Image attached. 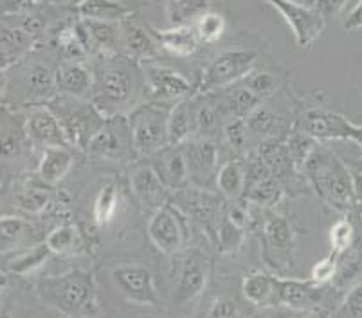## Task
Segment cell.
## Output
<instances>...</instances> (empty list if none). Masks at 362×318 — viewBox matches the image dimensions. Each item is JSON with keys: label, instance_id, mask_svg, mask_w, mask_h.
I'll return each instance as SVG.
<instances>
[{"label": "cell", "instance_id": "17", "mask_svg": "<svg viewBox=\"0 0 362 318\" xmlns=\"http://www.w3.org/2000/svg\"><path fill=\"white\" fill-rule=\"evenodd\" d=\"M153 169L163 180L168 191H179L189 183V173L184 159L182 146H166L156 153Z\"/></svg>", "mask_w": 362, "mask_h": 318}, {"label": "cell", "instance_id": "46", "mask_svg": "<svg viewBox=\"0 0 362 318\" xmlns=\"http://www.w3.org/2000/svg\"><path fill=\"white\" fill-rule=\"evenodd\" d=\"M240 83L245 85V87L251 92H255L258 97L265 99L267 96H271L272 92L276 90L278 81H276V78L272 76L271 72L255 71V68H252V71L243 78V80H240Z\"/></svg>", "mask_w": 362, "mask_h": 318}, {"label": "cell", "instance_id": "36", "mask_svg": "<svg viewBox=\"0 0 362 318\" xmlns=\"http://www.w3.org/2000/svg\"><path fill=\"white\" fill-rule=\"evenodd\" d=\"M283 196V187L279 183L278 178H267L263 182L255 183V185H249L245 189V195L243 198L247 202L255 203V205H259V207H271V205H276V203L281 200Z\"/></svg>", "mask_w": 362, "mask_h": 318}, {"label": "cell", "instance_id": "24", "mask_svg": "<svg viewBox=\"0 0 362 318\" xmlns=\"http://www.w3.org/2000/svg\"><path fill=\"white\" fill-rule=\"evenodd\" d=\"M76 13L81 20L110 22L119 24L124 18L132 16V9L119 0H80L76 6Z\"/></svg>", "mask_w": 362, "mask_h": 318}, {"label": "cell", "instance_id": "13", "mask_svg": "<svg viewBox=\"0 0 362 318\" xmlns=\"http://www.w3.org/2000/svg\"><path fill=\"white\" fill-rule=\"evenodd\" d=\"M184 159L187 164L189 180L197 183H206L215 176L218 166V147L211 139L187 140L182 144Z\"/></svg>", "mask_w": 362, "mask_h": 318}, {"label": "cell", "instance_id": "52", "mask_svg": "<svg viewBox=\"0 0 362 318\" xmlns=\"http://www.w3.org/2000/svg\"><path fill=\"white\" fill-rule=\"evenodd\" d=\"M348 0H312V8L325 18V20H332L342 9L346 8Z\"/></svg>", "mask_w": 362, "mask_h": 318}, {"label": "cell", "instance_id": "12", "mask_svg": "<svg viewBox=\"0 0 362 318\" xmlns=\"http://www.w3.org/2000/svg\"><path fill=\"white\" fill-rule=\"evenodd\" d=\"M175 207L184 214L199 221L207 231H213L220 219V200L218 196L199 187H184L173 195Z\"/></svg>", "mask_w": 362, "mask_h": 318}, {"label": "cell", "instance_id": "44", "mask_svg": "<svg viewBox=\"0 0 362 318\" xmlns=\"http://www.w3.org/2000/svg\"><path fill=\"white\" fill-rule=\"evenodd\" d=\"M288 153H291L292 164H294V169H303L307 160L310 159L312 152L315 149V144L312 137H308L307 133H303L301 130L299 132H294L291 137H288L287 142Z\"/></svg>", "mask_w": 362, "mask_h": 318}, {"label": "cell", "instance_id": "35", "mask_svg": "<svg viewBox=\"0 0 362 318\" xmlns=\"http://www.w3.org/2000/svg\"><path fill=\"white\" fill-rule=\"evenodd\" d=\"M263 234H265L267 245L272 250L287 252L294 245V231L288 219L283 216H272L267 219L265 227H263Z\"/></svg>", "mask_w": 362, "mask_h": 318}, {"label": "cell", "instance_id": "56", "mask_svg": "<svg viewBox=\"0 0 362 318\" xmlns=\"http://www.w3.org/2000/svg\"><path fill=\"white\" fill-rule=\"evenodd\" d=\"M22 56V52L15 51V49L8 47V45L0 44V71H6L11 65H15L18 61V58Z\"/></svg>", "mask_w": 362, "mask_h": 318}, {"label": "cell", "instance_id": "53", "mask_svg": "<svg viewBox=\"0 0 362 318\" xmlns=\"http://www.w3.org/2000/svg\"><path fill=\"white\" fill-rule=\"evenodd\" d=\"M240 311L233 298H218L209 310V318H238Z\"/></svg>", "mask_w": 362, "mask_h": 318}, {"label": "cell", "instance_id": "32", "mask_svg": "<svg viewBox=\"0 0 362 318\" xmlns=\"http://www.w3.org/2000/svg\"><path fill=\"white\" fill-rule=\"evenodd\" d=\"M274 286L276 277L262 274V271H255V274H249L243 279L242 290L249 302L256 304V306H265L274 298Z\"/></svg>", "mask_w": 362, "mask_h": 318}, {"label": "cell", "instance_id": "40", "mask_svg": "<svg viewBox=\"0 0 362 318\" xmlns=\"http://www.w3.org/2000/svg\"><path fill=\"white\" fill-rule=\"evenodd\" d=\"M193 25H195L197 35H199L202 44H216L227 29L223 15L215 11H206Z\"/></svg>", "mask_w": 362, "mask_h": 318}, {"label": "cell", "instance_id": "34", "mask_svg": "<svg viewBox=\"0 0 362 318\" xmlns=\"http://www.w3.org/2000/svg\"><path fill=\"white\" fill-rule=\"evenodd\" d=\"M90 32L94 49L100 51L103 56H114L117 52V42L121 40V32L117 31L116 24L110 22H94L83 20Z\"/></svg>", "mask_w": 362, "mask_h": 318}, {"label": "cell", "instance_id": "8", "mask_svg": "<svg viewBox=\"0 0 362 318\" xmlns=\"http://www.w3.org/2000/svg\"><path fill=\"white\" fill-rule=\"evenodd\" d=\"M263 2L278 9L283 20L291 27L299 47H310L325 31L327 20L312 6L299 4L296 0H263Z\"/></svg>", "mask_w": 362, "mask_h": 318}, {"label": "cell", "instance_id": "58", "mask_svg": "<svg viewBox=\"0 0 362 318\" xmlns=\"http://www.w3.org/2000/svg\"><path fill=\"white\" fill-rule=\"evenodd\" d=\"M354 191H355V202H357V207H358V205H362V171H354Z\"/></svg>", "mask_w": 362, "mask_h": 318}, {"label": "cell", "instance_id": "19", "mask_svg": "<svg viewBox=\"0 0 362 318\" xmlns=\"http://www.w3.org/2000/svg\"><path fill=\"white\" fill-rule=\"evenodd\" d=\"M157 44L177 58H189L200 47V38L195 25H175L170 29H151Z\"/></svg>", "mask_w": 362, "mask_h": 318}, {"label": "cell", "instance_id": "49", "mask_svg": "<svg viewBox=\"0 0 362 318\" xmlns=\"http://www.w3.org/2000/svg\"><path fill=\"white\" fill-rule=\"evenodd\" d=\"M245 176H247V187L255 185V183H258V182H263V180H267V178H272L271 169H269V166L265 164V160L259 157L258 152L251 153V155H249V159H247Z\"/></svg>", "mask_w": 362, "mask_h": 318}, {"label": "cell", "instance_id": "54", "mask_svg": "<svg viewBox=\"0 0 362 318\" xmlns=\"http://www.w3.org/2000/svg\"><path fill=\"white\" fill-rule=\"evenodd\" d=\"M35 6V0H4L0 2V11L4 15H24Z\"/></svg>", "mask_w": 362, "mask_h": 318}, {"label": "cell", "instance_id": "29", "mask_svg": "<svg viewBox=\"0 0 362 318\" xmlns=\"http://www.w3.org/2000/svg\"><path fill=\"white\" fill-rule=\"evenodd\" d=\"M206 99L200 104H193V114H195V128L197 132L202 135V139H209L215 135L222 126L223 114L220 110L218 103L215 99V94H204Z\"/></svg>", "mask_w": 362, "mask_h": 318}, {"label": "cell", "instance_id": "61", "mask_svg": "<svg viewBox=\"0 0 362 318\" xmlns=\"http://www.w3.org/2000/svg\"><path fill=\"white\" fill-rule=\"evenodd\" d=\"M0 72H2V71H0Z\"/></svg>", "mask_w": 362, "mask_h": 318}, {"label": "cell", "instance_id": "22", "mask_svg": "<svg viewBox=\"0 0 362 318\" xmlns=\"http://www.w3.org/2000/svg\"><path fill=\"white\" fill-rule=\"evenodd\" d=\"M74 157L67 146L45 147L38 164V178L47 185L60 183L71 171Z\"/></svg>", "mask_w": 362, "mask_h": 318}, {"label": "cell", "instance_id": "18", "mask_svg": "<svg viewBox=\"0 0 362 318\" xmlns=\"http://www.w3.org/2000/svg\"><path fill=\"white\" fill-rule=\"evenodd\" d=\"M121 27V44H123L124 54L136 61L151 60L157 56V40L156 36L148 32L143 25L132 22V16L119 22Z\"/></svg>", "mask_w": 362, "mask_h": 318}, {"label": "cell", "instance_id": "47", "mask_svg": "<svg viewBox=\"0 0 362 318\" xmlns=\"http://www.w3.org/2000/svg\"><path fill=\"white\" fill-rule=\"evenodd\" d=\"M223 137H226L227 144L235 149H243L247 146V140H249V128H247L245 119L242 117H231V119H227L226 124L222 128Z\"/></svg>", "mask_w": 362, "mask_h": 318}, {"label": "cell", "instance_id": "33", "mask_svg": "<svg viewBox=\"0 0 362 318\" xmlns=\"http://www.w3.org/2000/svg\"><path fill=\"white\" fill-rule=\"evenodd\" d=\"M16 202L22 211L29 214H40L51 203V189L45 182H25L16 195Z\"/></svg>", "mask_w": 362, "mask_h": 318}, {"label": "cell", "instance_id": "21", "mask_svg": "<svg viewBox=\"0 0 362 318\" xmlns=\"http://www.w3.org/2000/svg\"><path fill=\"white\" fill-rule=\"evenodd\" d=\"M9 110L0 111V159L11 160L21 155L28 137L25 121Z\"/></svg>", "mask_w": 362, "mask_h": 318}, {"label": "cell", "instance_id": "16", "mask_svg": "<svg viewBox=\"0 0 362 318\" xmlns=\"http://www.w3.org/2000/svg\"><path fill=\"white\" fill-rule=\"evenodd\" d=\"M322 286L314 281L298 279H276L274 300L292 310H310L322 298Z\"/></svg>", "mask_w": 362, "mask_h": 318}, {"label": "cell", "instance_id": "25", "mask_svg": "<svg viewBox=\"0 0 362 318\" xmlns=\"http://www.w3.org/2000/svg\"><path fill=\"white\" fill-rule=\"evenodd\" d=\"M193 132H197L193 103L184 99L180 103L173 104L170 110V117H168V140H170V146L186 144Z\"/></svg>", "mask_w": 362, "mask_h": 318}, {"label": "cell", "instance_id": "43", "mask_svg": "<svg viewBox=\"0 0 362 318\" xmlns=\"http://www.w3.org/2000/svg\"><path fill=\"white\" fill-rule=\"evenodd\" d=\"M51 254L52 252L49 250V247L44 243V245H40V247H35L33 250L22 254L21 257L13 259L11 263H9V271L18 275L31 274L33 270L42 267V264L45 263V259H47Z\"/></svg>", "mask_w": 362, "mask_h": 318}, {"label": "cell", "instance_id": "60", "mask_svg": "<svg viewBox=\"0 0 362 318\" xmlns=\"http://www.w3.org/2000/svg\"><path fill=\"white\" fill-rule=\"evenodd\" d=\"M2 191H4V183L0 182V195H2Z\"/></svg>", "mask_w": 362, "mask_h": 318}, {"label": "cell", "instance_id": "50", "mask_svg": "<svg viewBox=\"0 0 362 318\" xmlns=\"http://www.w3.org/2000/svg\"><path fill=\"white\" fill-rule=\"evenodd\" d=\"M362 271V261L358 255H350L348 259H342L337 267V274H335V284L339 288H344L357 277Z\"/></svg>", "mask_w": 362, "mask_h": 318}, {"label": "cell", "instance_id": "28", "mask_svg": "<svg viewBox=\"0 0 362 318\" xmlns=\"http://www.w3.org/2000/svg\"><path fill=\"white\" fill-rule=\"evenodd\" d=\"M85 152L92 157H98V159L117 160L124 152L121 133L117 132L116 128L112 126V123L107 121V123L98 130L96 135L92 137Z\"/></svg>", "mask_w": 362, "mask_h": 318}, {"label": "cell", "instance_id": "9", "mask_svg": "<svg viewBox=\"0 0 362 318\" xmlns=\"http://www.w3.org/2000/svg\"><path fill=\"white\" fill-rule=\"evenodd\" d=\"M112 279L119 293L130 302L148 306L159 302L153 274L143 264H119L112 270Z\"/></svg>", "mask_w": 362, "mask_h": 318}, {"label": "cell", "instance_id": "48", "mask_svg": "<svg viewBox=\"0 0 362 318\" xmlns=\"http://www.w3.org/2000/svg\"><path fill=\"white\" fill-rule=\"evenodd\" d=\"M339 267V255L335 252H332L330 255H327L325 259L317 261V263L312 267L310 271V281H314L319 286H325V284L332 283L335 279Z\"/></svg>", "mask_w": 362, "mask_h": 318}, {"label": "cell", "instance_id": "5", "mask_svg": "<svg viewBox=\"0 0 362 318\" xmlns=\"http://www.w3.org/2000/svg\"><path fill=\"white\" fill-rule=\"evenodd\" d=\"M58 103L60 104H51L49 108L60 121L67 142L87 149L92 137L107 123V117L98 110L96 104L87 103L80 97L64 96Z\"/></svg>", "mask_w": 362, "mask_h": 318}, {"label": "cell", "instance_id": "42", "mask_svg": "<svg viewBox=\"0 0 362 318\" xmlns=\"http://www.w3.org/2000/svg\"><path fill=\"white\" fill-rule=\"evenodd\" d=\"M355 243V227L348 218H341L332 225L330 228V245L332 252L337 255L346 254L351 250Z\"/></svg>", "mask_w": 362, "mask_h": 318}, {"label": "cell", "instance_id": "59", "mask_svg": "<svg viewBox=\"0 0 362 318\" xmlns=\"http://www.w3.org/2000/svg\"><path fill=\"white\" fill-rule=\"evenodd\" d=\"M307 318H332L328 311H322V310H314Z\"/></svg>", "mask_w": 362, "mask_h": 318}, {"label": "cell", "instance_id": "26", "mask_svg": "<svg viewBox=\"0 0 362 318\" xmlns=\"http://www.w3.org/2000/svg\"><path fill=\"white\" fill-rule=\"evenodd\" d=\"M25 90L31 101H51L54 97L56 88V71H52L45 63H35L25 72Z\"/></svg>", "mask_w": 362, "mask_h": 318}, {"label": "cell", "instance_id": "3", "mask_svg": "<svg viewBox=\"0 0 362 318\" xmlns=\"http://www.w3.org/2000/svg\"><path fill=\"white\" fill-rule=\"evenodd\" d=\"M40 297L67 314L85 313L94 304L96 284L90 271L74 270L58 277H47L38 284Z\"/></svg>", "mask_w": 362, "mask_h": 318}, {"label": "cell", "instance_id": "4", "mask_svg": "<svg viewBox=\"0 0 362 318\" xmlns=\"http://www.w3.org/2000/svg\"><path fill=\"white\" fill-rule=\"evenodd\" d=\"M171 106L159 101L137 104L128 116V132L134 152L141 157L156 155L163 147L170 146L168 140V117Z\"/></svg>", "mask_w": 362, "mask_h": 318}, {"label": "cell", "instance_id": "39", "mask_svg": "<svg viewBox=\"0 0 362 318\" xmlns=\"http://www.w3.org/2000/svg\"><path fill=\"white\" fill-rule=\"evenodd\" d=\"M117 205H119V191L114 183L101 187V191L98 192L96 202H94V219L98 225H108L114 219L117 212Z\"/></svg>", "mask_w": 362, "mask_h": 318}, {"label": "cell", "instance_id": "11", "mask_svg": "<svg viewBox=\"0 0 362 318\" xmlns=\"http://www.w3.org/2000/svg\"><path fill=\"white\" fill-rule=\"evenodd\" d=\"M148 238L159 252L173 255L182 248L184 231L179 214L171 205L164 203L163 207L153 211L148 221Z\"/></svg>", "mask_w": 362, "mask_h": 318}, {"label": "cell", "instance_id": "2", "mask_svg": "<svg viewBox=\"0 0 362 318\" xmlns=\"http://www.w3.org/2000/svg\"><path fill=\"white\" fill-rule=\"evenodd\" d=\"M134 61L132 58H117L116 54L103 56L100 76L94 80L92 103L105 117H112L136 99L141 74Z\"/></svg>", "mask_w": 362, "mask_h": 318}, {"label": "cell", "instance_id": "10", "mask_svg": "<svg viewBox=\"0 0 362 318\" xmlns=\"http://www.w3.org/2000/svg\"><path fill=\"white\" fill-rule=\"evenodd\" d=\"M144 85L150 90L153 101L177 104L192 94V83L180 72L163 65H146L143 68Z\"/></svg>", "mask_w": 362, "mask_h": 318}, {"label": "cell", "instance_id": "41", "mask_svg": "<svg viewBox=\"0 0 362 318\" xmlns=\"http://www.w3.org/2000/svg\"><path fill=\"white\" fill-rule=\"evenodd\" d=\"M245 228L238 227L226 214H220L218 223H216V238L220 241V247L223 252H235L242 247Z\"/></svg>", "mask_w": 362, "mask_h": 318}, {"label": "cell", "instance_id": "1", "mask_svg": "<svg viewBox=\"0 0 362 318\" xmlns=\"http://www.w3.org/2000/svg\"><path fill=\"white\" fill-rule=\"evenodd\" d=\"M303 171L319 198L341 212L357 207L354 191V171L327 147H315Z\"/></svg>", "mask_w": 362, "mask_h": 318}, {"label": "cell", "instance_id": "38", "mask_svg": "<svg viewBox=\"0 0 362 318\" xmlns=\"http://www.w3.org/2000/svg\"><path fill=\"white\" fill-rule=\"evenodd\" d=\"M28 234V223L16 216L0 218V254L15 250L21 247Z\"/></svg>", "mask_w": 362, "mask_h": 318}, {"label": "cell", "instance_id": "55", "mask_svg": "<svg viewBox=\"0 0 362 318\" xmlns=\"http://www.w3.org/2000/svg\"><path fill=\"white\" fill-rule=\"evenodd\" d=\"M18 27H21L22 31L28 32L29 36H33V38H35L36 35H40V32L44 31L45 22H44V18L38 15H24V18H22V22L18 24Z\"/></svg>", "mask_w": 362, "mask_h": 318}, {"label": "cell", "instance_id": "45", "mask_svg": "<svg viewBox=\"0 0 362 318\" xmlns=\"http://www.w3.org/2000/svg\"><path fill=\"white\" fill-rule=\"evenodd\" d=\"M80 238H78V231L71 225H62V227L54 228L51 234L45 239V245L52 254H67V252L74 250Z\"/></svg>", "mask_w": 362, "mask_h": 318}, {"label": "cell", "instance_id": "23", "mask_svg": "<svg viewBox=\"0 0 362 318\" xmlns=\"http://www.w3.org/2000/svg\"><path fill=\"white\" fill-rule=\"evenodd\" d=\"M207 283V271L204 267L202 259L187 257L184 261V267L180 270L179 283L175 288V300L177 302H189L193 298L199 297L204 291Z\"/></svg>", "mask_w": 362, "mask_h": 318}, {"label": "cell", "instance_id": "6", "mask_svg": "<svg viewBox=\"0 0 362 318\" xmlns=\"http://www.w3.org/2000/svg\"><path fill=\"white\" fill-rule=\"evenodd\" d=\"M258 60L259 52L256 51H227L216 56L202 72L199 92L209 94L238 83L255 68Z\"/></svg>", "mask_w": 362, "mask_h": 318}, {"label": "cell", "instance_id": "37", "mask_svg": "<svg viewBox=\"0 0 362 318\" xmlns=\"http://www.w3.org/2000/svg\"><path fill=\"white\" fill-rule=\"evenodd\" d=\"M247 128H249V133L259 139H271L274 137L276 130L279 126V119L271 108L259 104L256 110H252L249 116L245 117Z\"/></svg>", "mask_w": 362, "mask_h": 318}, {"label": "cell", "instance_id": "7", "mask_svg": "<svg viewBox=\"0 0 362 318\" xmlns=\"http://www.w3.org/2000/svg\"><path fill=\"white\" fill-rule=\"evenodd\" d=\"M301 132L314 140H350L362 149V126L341 114L312 108L301 116Z\"/></svg>", "mask_w": 362, "mask_h": 318}, {"label": "cell", "instance_id": "57", "mask_svg": "<svg viewBox=\"0 0 362 318\" xmlns=\"http://www.w3.org/2000/svg\"><path fill=\"white\" fill-rule=\"evenodd\" d=\"M344 29L348 32L357 31V29H362V0H358L357 6L350 11V15L346 16L344 20Z\"/></svg>", "mask_w": 362, "mask_h": 318}, {"label": "cell", "instance_id": "31", "mask_svg": "<svg viewBox=\"0 0 362 318\" xmlns=\"http://www.w3.org/2000/svg\"><path fill=\"white\" fill-rule=\"evenodd\" d=\"M206 11L209 0H168V18L171 25H193Z\"/></svg>", "mask_w": 362, "mask_h": 318}, {"label": "cell", "instance_id": "51", "mask_svg": "<svg viewBox=\"0 0 362 318\" xmlns=\"http://www.w3.org/2000/svg\"><path fill=\"white\" fill-rule=\"evenodd\" d=\"M339 318H362V283L350 288L339 311Z\"/></svg>", "mask_w": 362, "mask_h": 318}, {"label": "cell", "instance_id": "14", "mask_svg": "<svg viewBox=\"0 0 362 318\" xmlns=\"http://www.w3.org/2000/svg\"><path fill=\"white\" fill-rule=\"evenodd\" d=\"M25 130L33 144L40 147L69 146L64 128L49 106H38L31 110L25 119Z\"/></svg>", "mask_w": 362, "mask_h": 318}, {"label": "cell", "instance_id": "27", "mask_svg": "<svg viewBox=\"0 0 362 318\" xmlns=\"http://www.w3.org/2000/svg\"><path fill=\"white\" fill-rule=\"evenodd\" d=\"M216 187H218L220 195L227 198L229 202H238L243 198L247 187L245 176V162L240 160H229L223 164L216 173Z\"/></svg>", "mask_w": 362, "mask_h": 318}, {"label": "cell", "instance_id": "30", "mask_svg": "<svg viewBox=\"0 0 362 318\" xmlns=\"http://www.w3.org/2000/svg\"><path fill=\"white\" fill-rule=\"evenodd\" d=\"M258 153L265 160V164L269 166L274 178H283V176H287L294 169L291 153H288V147L285 142L265 140L263 144H259Z\"/></svg>", "mask_w": 362, "mask_h": 318}, {"label": "cell", "instance_id": "20", "mask_svg": "<svg viewBox=\"0 0 362 318\" xmlns=\"http://www.w3.org/2000/svg\"><path fill=\"white\" fill-rule=\"evenodd\" d=\"M56 88L64 96L83 99L94 90V76L81 61H65L56 68Z\"/></svg>", "mask_w": 362, "mask_h": 318}, {"label": "cell", "instance_id": "15", "mask_svg": "<svg viewBox=\"0 0 362 318\" xmlns=\"http://www.w3.org/2000/svg\"><path fill=\"white\" fill-rule=\"evenodd\" d=\"M132 192L144 207L157 211L168 200V189L151 164H139L130 173Z\"/></svg>", "mask_w": 362, "mask_h": 318}]
</instances>
